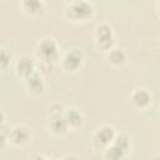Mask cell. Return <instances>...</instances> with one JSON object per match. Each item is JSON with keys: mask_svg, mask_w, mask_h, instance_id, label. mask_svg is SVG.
<instances>
[{"mask_svg": "<svg viewBox=\"0 0 160 160\" xmlns=\"http://www.w3.org/2000/svg\"><path fill=\"white\" fill-rule=\"evenodd\" d=\"M130 150V136L125 132L116 134L115 140L102 151L104 160H125Z\"/></svg>", "mask_w": 160, "mask_h": 160, "instance_id": "1", "label": "cell"}, {"mask_svg": "<svg viewBox=\"0 0 160 160\" xmlns=\"http://www.w3.org/2000/svg\"><path fill=\"white\" fill-rule=\"evenodd\" d=\"M20 5H21L24 12H26L29 15H32V16L42 14L44 8H45V4L40 0H24Z\"/></svg>", "mask_w": 160, "mask_h": 160, "instance_id": "14", "label": "cell"}, {"mask_svg": "<svg viewBox=\"0 0 160 160\" xmlns=\"http://www.w3.org/2000/svg\"><path fill=\"white\" fill-rule=\"evenodd\" d=\"M29 160H48L42 154H38V152H35V154H32L30 158H29Z\"/></svg>", "mask_w": 160, "mask_h": 160, "instance_id": "17", "label": "cell"}, {"mask_svg": "<svg viewBox=\"0 0 160 160\" xmlns=\"http://www.w3.org/2000/svg\"><path fill=\"white\" fill-rule=\"evenodd\" d=\"M106 59L114 66H122L126 62V52L124 51V49L114 46L109 51H106Z\"/></svg>", "mask_w": 160, "mask_h": 160, "instance_id": "13", "label": "cell"}, {"mask_svg": "<svg viewBox=\"0 0 160 160\" xmlns=\"http://www.w3.org/2000/svg\"><path fill=\"white\" fill-rule=\"evenodd\" d=\"M36 55L45 64H54L60 58V50L56 40L50 36L42 38L36 45Z\"/></svg>", "mask_w": 160, "mask_h": 160, "instance_id": "3", "label": "cell"}, {"mask_svg": "<svg viewBox=\"0 0 160 160\" xmlns=\"http://www.w3.org/2000/svg\"><path fill=\"white\" fill-rule=\"evenodd\" d=\"M151 160H160V152H159V154H155V155L151 158Z\"/></svg>", "mask_w": 160, "mask_h": 160, "instance_id": "19", "label": "cell"}, {"mask_svg": "<svg viewBox=\"0 0 160 160\" xmlns=\"http://www.w3.org/2000/svg\"><path fill=\"white\" fill-rule=\"evenodd\" d=\"M11 62V51L5 48V46H1L0 49V66L2 70H5Z\"/></svg>", "mask_w": 160, "mask_h": 160, "instance_id": "15", "label": "cell"}, {"mask_svg": "<svg viewBox=\"0 0 160 160\" xmlns=\"http://www.w3.org/2000/svg\"><path fill=\"white\" fill-rule=\"evenodd\" d=\"M60 160H78V158H76L75 155H72V154H66V155H64Z\"/></svg>", "mask_w": 160, "mask_h": 160, "instance_id": "18", "label": "cell"}, {"mask_svg": "<svg viewBox=\"0 0 160 160\" xmlns=\"http://www.w3.org/2000/svg\"><path fill=\"white\" fill-rule=\"evenodd\" d=\"M30 129L24 124H18L10 129L9 142L16 146H22L30 140Z\"/></svg>", "mask_w": 160, "mask_h": 160, "instance_id": "7", "label": "cell"}, {"mask_svg": "<svg viewBox=\"0 0 160 160\" xmlns=\"http://www.w3.org/2000/svg\"><path fill=\"white\" fill-rule=\"evenodd\" d=\"M64 114L62 115H49L48 128H49L50 132L55 136H64L70 130V128L65 120Z\"/></svg>", "mask_w": 160, "mask_h": 160, "instance_id": "9", "label": "cell"}, {"mask_svg": "<svg viewBox=\"0 0 160 160\" xmlns=\"http://www.w3.org/2000/svg\"><path fill=\"white\" fill-rule=\"evenodd\" d=\"M64 112L65 109L60 102H52L49 106V115H62Z\"/></svg>", "mask_w": 160, "mask_h": 160, "instance_id": "16", "label": "cell"}, {"mask_svg": "<svg viewBox=\"0 0 160 160\" xmlns=\"http://www.w3.org/2000/svg\"><path fill=\"white\" fill-rule=\"evenodd\" d=\"M25 85H26V89L34 94V95H40L44 92L45 90V81H44V78L41 76L40 72L38 71H34L29 78L25 79Z\"/></svg>", "mask_w": 160, "mask_h": 160, "instance_id": "11", "label": "cell"}, {"mask_svg": "<svg viewBox=\"0 0 160 160\" xmlns=\"http://www.w3.org/2000/svg\"><path fill=\"white\" fill-rule=\"evenodd\" d=\"M156 6H158V11L160 12V1H159V2H156Z\"/></svg>", "mask_w": 160, "mask_h": 160, "instance_id": "20", "label": "cell"}, {"mask_svg": "<svg viewBox=\"0 0 160 160\" xmlns=\"http://www.w3.org/2000/svg\"><path fill=\"white\" fill-rule=\"evenodd\" d=\"M94 36H95V42L100 49L109 51L111 48H114V32L110 24L108 22L96 24L94 29Z\"/></svg>", "mask_w": 160, "mask_h": 160, "instance_id": "5", "label": "cell"}, {"mask_svg": "<svg viewBox=\"0 0 160 160\" xmlns=\"http://www.w3.org/2000/svg\"><path fill=\"white\" fill-rule=\"evenodd\" d=\"M130 101L136 109H146L151 104V92L145 88H136L130 94Z\"/></svg>", "mask_w": 160, "mask_h": 160, "instance_id": "8", "label": "cell"}, {"mask_svg": "<svg viewBox=\"0 0 160 160\" xmlns=\"http://www.w3.org/2000/svg\"><path fill=\"white\" fill-rule=\"evenodd\" d=\"M35 70V62L29 55H21L16 64H15V72L19 78H22L24 80L29 78Z\"/></svg>", "mask_w": 160, "mask_h": 160, "instance_id": "10", "label": "cell"}, {"mask_svg": "<svg viewBox=\"0 0 160 160\" xmlns=\"http://www.w3.org/2000/svg\"><path fill=\"white\" fill-rule=\"evenodd\" d=\"M64 116H65V120L70 129H78L84 124V116H82L81 111L75 108L65 110Z\"/></svg>", "mask_w": 160, "mask_h": 160, "instance_id": "12", "label": "cell"}, {"mask_svg": "<svg viewBox=\"0 0 160 160\" xmlns=\"http://www.w3.org/2000/svg\"><path fill=\"white\" fill-rule=\"evenodd\" d=\"M48 160H55V159H48Z\"/></svg>", "mask_w": 160, "mask_h": 160, "instance_id": "21", "label": "cell"}, {"mask_svg": "<svg viewBox=\"0 0 160 160\" xmlns=\"http://www.w3.org/2000/svg\"><path fill=\"white\" fill-rule=\"evenodd\" d=\"M94 14V6L91 2L85 0L71 1L66 5L64 15L71 21H86Z\"/></svg>", "mask_w": 160, "mask_h": 160, "instance_id": "2", "label": "cell"}, {"mask_svg": "<svg viewBox=\"0 0 160 160\" xmlns=\"http://www.w3.org/2000/svg\"><path fill=\"white\" fill-rule=\"evenodd\" d=\"M116 130L112 125L109 124H104L100 128L96 129V131L92 135V145L95 149L98 150H105L108 146H110L112 144V141L115 140L116 136Z\"/></svg>", "mask_w": 160, "mask_h": 160, "instance_id": "4", "label": "cell"}, {"mask_svg": "<svg viewBox=\"0 0 160 160\" xmlns=\"http://www.w3.org/2000/svg\"><path fill=\"white\" fill-rule=\"evenodd\" d=\"M82 61H84V55H82L81 50H79L78 48H70L60 58L62 69L69 72L78 71L81 68Z\"/></svg>", "mask_w": 160, "mask_h": 160, "instance_id": "6", "label": "cell"}]
</instances>
